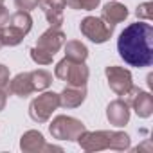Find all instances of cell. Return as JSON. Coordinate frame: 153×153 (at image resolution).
<instances>
[{
	"mask_svg": "<svg viewBox=\"0 0 153 153\" xmlns=\"http://www.w3.org/2000/svg\"><path fill=\"white\" fill-rule=\"evenodd\" d=\"M117 51L130 67H149L153 63V27L146 22L130 24L119 34Z\"/></svg>",
	"mask_w": 153,
	"mask_h": 153,
	"instance_id": "obj_1",
	"label": "cell"
},
{
	"mask_svg": "<svg viewBox=\"0 0 153 153\" xmlns=\"http://www.w3.org/2000/svg\"><path fill=\"white\" fill-rule=\"evenodd\" d=\"M79 146L85 151H101V149H117L124 151L130 148V137L124 131H110V130H99V131H83L78 139Z\"/></svg>",
	"mask_w": 153,
	"mask_h": 153,
	"instance_id": "obj_2",
	"label": "cell"
},
{
	"mask_svg": "<svg viewBox=\"0 0 153 153\" xmlns=\"http://www.w3.org/2000/svg\"><path fill=\"white\" fill-rule=\"evenodd\" d=\"M54 76L61 81H67V85L70 87H87L90 72L85 63H76L70 61L68 58H63L61 61H58L54 68Z\"/></svg>",
	"mask_w": 153,
	"mask_h": 153,
	"instance_id": "obj_3",
	"label": "cell"
},
{
	"mask_svg": "<svg viewBox=\"0 0 153 153\" xmlns=\"http://www.w3.org/2000/svg\"><path fill=\"white\" fill-rule=\"evenodd\" d=\"M85 130L87 128L79 119H74L68 115H58L49 126L51 135L58 140H76Z\"/></svg>",
	"mask_w": 153,
	"mask_h": 153,
	"instance_id": "obj_4",
	"label": "cell"
},
{
	"mask_svg": "<svg viewBox=\"0 0 153 153\" xmlns=\"http://www.w3.org/2000/svg\"><path fill=\"white\" fill-rule=\"evenodd\" d=\"M114 27L112 24L105 22L103 18L97 16H87L81 20L79 24V31L85 38H88L94 43H105L110 40V36L114 34Z\"/></svg>",
	"mask_w": 153,
	"mask_h": 153,
	"instance_id": "obj_5",
	"label": "cell"
},
{
	"mask_svg": "<svg viewBox=\"0 0 153 153\" xmlns=\"http://www.w3.org/2000/svg\"><path fill=\"white\" fill-rule=\"evenodd\" d=\"M59 106V94L54 92H43L42 96L34 97L29 105V115L36 123H47L52 115V112Z\"/></svg>",
	"mask_w": 153,
	"mask_h": 153,
	"instance_id": "obj_6",
	"label": "cell"
},
{
	"mask_svg": "<svg viewBox=\"0 0 153 153\" xmlns=\"http://www.w3.org/2000/svg\"><path fill=\"white\" fill-rule=\"evenodd\" d=\"M105 74H106V79H108L110 88H112L117 96H123V94L133 85V83H131V72H130L128 68L112 65V67H106V68H105Z\"/></svg>",
	"mask_w": 153,
	"mask_h": 153,
	"instance_id": "obj_7",
	"label": "cell"
},
{
	"mask_svg": "<svg viewBox=\"0 0 153 153\" xmlns=\"http://www.w3.org/2000/svg\"><path fill=\"white\" fill-rule=\"evenodd\" d=\"M20 148L22 151H27V153H42V151H61L59 146H52V144H47L43 135L36 130H29L22 135L20 139Z\"/></svg>",
	"mask_w": 153,
	"mask_h": 153,
	"instance_id": "obj_8",
	"label": "cell"
},
{
	"mask_svg": "<svg viewBox=\"0 0 153 153\" xmlns=\"http://www.w3.org/2000/svg\"><path fill=\"white\" fill-rule=\"evenodd\" d=\"M65 42H67V36H65V33H63L59 27H49V29L38 38L36 47L54 56V54L63 47Z\"/></svg>",
	"mask_w": 153,
	"mask_h": 153,
	"instance_id": "obj_9",
	"label": "cell"
},
{
	"mask_svg": "<svg viewBox=\"0 0 153 153\" xmlns=\"http://www.w3.org/2000/svg\"><path fill=\"white\" fill-rule=\"evenodd\" d=\"M38 6L43 11V15H45L51 27H61L65 0H38Z\"/></svg>",
	"mask_w": 153,
	"mask_h": 153,
	"instance_id": "obj_10",
	"label": "cell"
},
{
	"mask_svg": "<svg viewBox=\"0 0 153 153\" xmlns=\"http://www.w3.org/2000/svg\"><path fill=\"white\" fill-rule=\"evenodd\" d=\"M106 119L110 121V124H114L117 128L128 124V121H130V105L123 99L112 101L106 108Z\"/></svg>",
	"mask_w": 153,
	"mask_h": 153,
	"instance_id": "obj_11",
	"label": "cell"
},
{
	"mask_svg": "<svg viewBox=\"0 0 153 153\" xmlns=\"http://www.w3.org/2000/svg\"><path fill=\"white\" fill-rule=\"evenodd\" d=\"M87 99V88L85 87H65L59 94V106L63 108H78Z\"/></svg>",
	"mask_w": 153,
	"mask_h": 153,
	"instance_id": "obj_12",
	"label": "cell"
},
{
	"mask_svg": "<svg viewBox=\"0 0 153 153\" xmlns=\"http://www.w3.org/2000/svg\"><path fill=\"white\" fill-rule=\"evenodd\" d=\"M7 92L18 96V97H27L34 92V87H33V81H31V72H20L16 74L15 78L9 81V88Z\"/></svg>",
	"mask_w": 153,
	"mask_h": 153,
	"instance_id": "obj_13",
	"label": "cell"
},
{
	"mask_svg": "<svg viewBox=\"0 0 153 153\" xmlns=\"http://www.w3.org/2000/svg\"><path fill=\"white\" fill-rule=\"evenodd\" d=\"M130 106H133V110H135V114H137L139 117H144V119H146V117H149V115L153 114V97H151L149 92L139 90V92L135 94V97L131 99Z\"/></svg>",
	"mask_w": 153,
	"mask_h": 153,
	"instance_id": "obj_14",
	"label": "cell"
},
{
	"mask_svg": "<svg viewBox=\"0 0 153 153\" xmlns=\"http://www.w3.org/2000/svg\"><path fill=\"white\" fill-rule=\"evenodd\" d=\"M126 16H128L126 6H123V4H119V2H108V4H105V7H103V16H101V18H103L105 22L115 25V24L124 22Z\"/></svg>",
	"mask_w": 153,
	"mask_h": 153,
	"instance_id": "obj_15",
	"label": "cell"
},
{
	"mask_svg": "<svg viewBox=\"0 0 153 153\" xmlns=\"http://www.w3.org/2000/svg\"><path fill=\"white\" fill-rule=\"evenodd\" d=\"M63 45H65V58H68L70 61L85 63V59L88 58V49L78 40H70Z\"/></svg>",
	"mask_w": 153,
	"mask_h": 153,
	"instance_id": "obj_16",
	"label": "cell"
},
{
	"mask_svg": "<svg viewBox=\"0 0 153 153\" xmlns=\"http://www.w3.org/2000/svg\"><path fill=\"white\" fill-rule=\"evenodd\" d=\"M15 31H18L20 34H27L29 31H31V27H33V18H31V15L27 13V11H16L15 15H11L9 16V22H7Z\"/></svg>",
	"mask_w": 153,
	"mask_h": 153,
	"instance_id": "obj_17",
	"label": "cell"
},
{
	"mask_svg": "<svg viewBox=\"0 0 153 153\" xmlns=\"http://www.w3.org/2000/svg\"><path fill=\"white\" fill-rule=\"evenodd\" d=\"M31 81H33V87H34V92L36 90H45L51 87L52 83V74L40 68V70H33L31 72Z\"/></svg>",
	"mask_w": 153,
	"mask_h": 153,
	"instance_id": "obj_18",
	"label": "cell"
},
{
	"mask_svg": "<svg viewBox=\"0 0 153 153\" xmlns=\"http://www.w3.org/2000/svg\"><path fill=\"white\" fill-rule=\"evenodd\" d=\"M22 40H24V34H20L18 31H15L9 24H6L2 29H0V42H2V45L15 47V45H18Z\"/></svg>",
	"mask_w": 153,
	"mask_h": 153,
	"instance_id": "obj_19",
	"label": "cell"
},
{
	"mask_svg": "<svg viewBox=\"0 0 153 153\" xmlns=\"http://www.w3.org/2000/svg\"><path fill=\"white\" fill-rule=\"evenodd\" d=\"M101 4V0H65V6L70 9H81V11H92Z\"/></svg>",
	"mask_w": 153,
	"mask_h": 153,
	"instance_id": "obj_20",
	"label": "cell"
},
{
	"mask_svg": "<svg viewBox=\"0 0 153 153\" xmlns=\"http://www.w3.org/2000/svg\"><path fill=\"white\" fill-rule=\"evenodd\" d=\"M31 58L38 65H49V63H52L54 56L49 54V52H45V51H42V49H38V47H34V49H31Z\"/></svg>",
	"mask_w": 153,
	"mask_h": 153,
	"instance_id": "obj_21",
	"label": "cell"
},
{
	"mask_svg": "<svg viewBox=\"0 0 153 153\" xmlns=\"http://www.w3.org/2000/svg\"><path fill=\"white\" fill-rule=\"evenodd\" d=\"M153 4L151 2H144V4H139L137 6V11H135V15L139 16V18H142V20H151L153 18Z\"/></svg>",
	"mask_w": 153,
	"mask_h": 153,
	"instance_id": "obj_22",
	"label": "cell"
},
{
	"mask_svg": "<svg viewBox=\"0 0 153 153\" xmlns=\"http://www.w3.org/2000/svg\"><path fill=\"white\" fill-rule=\"evenodd\" d=\"M15 6L18 7V11H33L38 7V0H15Z\"/></svg>",
	"mask_w": 153,
	"mask_h": 153,
	"instance_id": "obj_23",
	"label": "cell"
},
{
	"mask_svg": "<svg viewBox=\"0 0 153 153\" xmlns=\"http://www.w3.org/2000/svg\"><path fill=\"white\" fill-rule=\"evenodd\" d=\"M9 88V68L6 65H0V90H6Z\"/></svg>",
	"mask_w": 153,
	"mask_h": 153,
	"instance_id": "obj_24",
	"label": "cell"
},
{
	"mask_svg": "<svg viewBox=\"0 0 153 153\" xmlns=\"http://www.w3.org/2000/svg\"><path fill=\"white\" fill-rule=\"evenodd\" d=\"M9 11H7V7L6 6H2V4H0V29H2L7 22H9Z\"/></svg>",
	"mask_w": 153,
	"mask_h": 153,
	"instance_id": "obj_25",
	"label": "cell"
},
{
	"mask_svg": "<svg viewBox=\"0 0 153 153\" xmlns=\"http://www.w3.org/2000/svg\"><path fill=\"white\" fill-rule=\"evenodd\" d=\"M6 103H7V92L6 90H0V112L6 108Z\"/></svg>",
	"mask_w": 153,
	"mask_h": 153,
	"instance_id": "obj_26",
	"label": "cell"
},
{
	"mask_svg": "<svg viewBox=\"0 0 153 153\" xmlns=\"http://www.w3.org/2000/svg\"><path fill=\"white\" fill-rule=\"evenodd\" d=\"M2 47H4V45H2V42H0V49H2Z\"/></svg>",
	"mask_w": 153,
	"mask_h": 153,
	"instance_id": "obj_27",
	"label": "cell"
}]
</instances>
